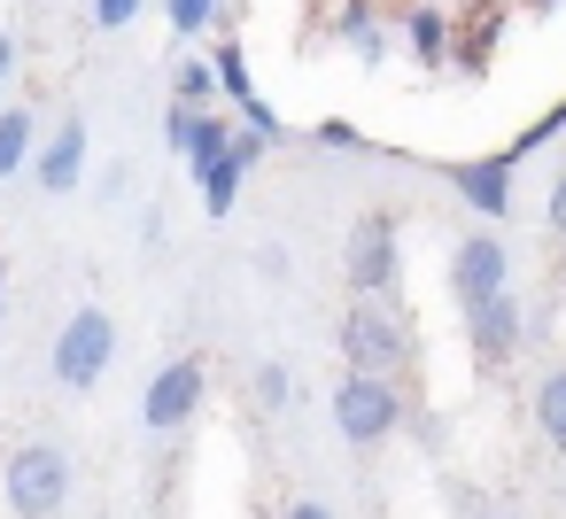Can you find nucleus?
Masks as SVG:
<instances>
[{"label": "nucleus", "mask_w": 566, "mask_h": 519, "mask_svg": "<svg viewBox=\"0 0 566 519\" xmlns=\"http://www.w3.org/2000/svg\"><path fill=\"white\" fill-rule=\"evenodd\" d=\"M334 341H342V372H365V380H403L419 357V333L396 303H349Z\"/></svg>", "instance_id": "nucleus-1"}, {"label": "nucleus", "mask_w": 566, "mask_h": 519, "mask_svg": "<svg viewBox=\"0 0 566 519\" xmlns=\"http://www.w3.org/2000/svg\"><path fill=\"white\" fill-rule=\"evenodd\" d=\"M0 488H9V511L17 519H55L71 504V449L63 442H17L9 465H0Z\"/></svg>", "instance_id": "nucleus-2"}, {"label": "nucleus", "mask_w": 566, "mask_h": 519, "mask_svg": "<svg viewBox=\"0 0 566 519\" xmlns=\"http://www.w3.org/2000/svg\"><path fill=\"white\" fill-rule=\"evenodd\" d=\"M342 279H349V303H396V279H403V248H396V210H365L342 241Z\"/></svg>", "instance_id": "nucleus-3"}, {"label": "nucleus", "mask_w": 566, "mask_h": 519, "mask_svg": "<svg viewBox=\"0 0 566 519\" xmlns=\"http://www.w3.org/2000/svg\"><path fill=\"white\" fill-rule=\"evenodd\" d=\"M109 364H117V318H109L102 303L71 310V318L55 326V380H63L71 395H86Z\"/></svg>", "instance_id": "nucleus-4"}, {"label": "nucleus", "mask_w": 566, "mask_h": 519, "mask_svg": "<svg viewBox=\"0 0 566 519\" xmlns=\"http://www.w3.org/2000/svg\"><path fill=\"white\" fill-rule=\"evenodd\" d=\"M403 426V388L396 380H365V372H342L334 380V434L349 449H373Z\"/></svg>", "instance_id": "nucleus-5"}, {"label": "nucleus", "mask_w": 566, "mask_h": 519, "mask_svg": "<svg viewBox=\"0 0 566 519\" xmlns=\"http://www.w3.org/2000/svg\"><path fill=\"white\" fill-rule=\"evenodd\" d=\"M450 295H458V310H465V318H473L481 303L512 295V248H504V233H496V225H481V233H465V241L450 248Z\"/></svg>", "instance_id": "nucleus-6"}, {"label": "nucleus", "mask_w": 566, "mask_h": 519, "mask_svg": "<svg viewBox=\"0 0 566 519\" xmlns=\"http://www.w3.org/2000/svg\"><path fill=\"white\" fill-rule=\"evenodd\" d=\"M202 395H210V364H202V357H171V364L148 380V395H140V426H148V434H179V426L202 411Z\"/></svg>", "instance_id": "nucleus-7"}, {"label": "nucleus", "mask_w": 566, "mask_h": 519, "mask_svg": "<svg viewBox=\"0 0 566 519\" xmlns=\"http://www.w3.org/2000/svg\"><path fill=\"white\" fill-rule=\"evenodd\" d=\"M233 133H241V125H233L226 109H171V117H164V148H171V156L195 171V187H202V179L226 163Z\"/></svg>", "instance_id": "nucleus-8"}, {"label": "nucleus", "mask_w": 566, "mask_h": 519, "mask_svg": "<svg viewBox=\"0 0 566 519\" xmlns=\"http://www.w3.org/2000/svg\"><path fill=\"white\" fill-rule=\"evenodd\" d=\"M434 179H442L473 218H489V225L512 218V163H504V156H450V163H434Z\"/></svg>", "instance_id": "nucleus-9"}, {"label": "nucleus", "mask_w": 566, "mask_h": 519, "mask_svg": "<svg viewBox=\"0 0 566 519\" xmlns=\"http://www.w3.org/2000/svg\"><path fill=\"white\" fill-rule=\"evenodd\" d=\"M396 47L434 78L450 71V47H458V9H442V0H403L396 9Z\"/></svg>", "instance_id": "nucleus-10"}, {"label": "nucleus", "mask_w": 566, "mask_h": 519, "mask_svg": "<svg viewBox=\"0 0 566 519\" xmlns=\"http://www.w3.org/2000/svg\"><path fill=\"white\" fill-rule=\"evenodd\" d=\"M465 349H473V364H481V372L512 364V357L527 349V303H520V295H496V303H481V310L465 318Z\"/></svg>", "instance_id": "nucleus-11"}, {"label": "nucleus", "mask_w": 566, "mask_h": 519, "mask_svg": "<svg viewBox=\"0 0 566 519\" xmlns=\"http://www.w3.org/2000/svg\"><path fill=\"white\" fill-rule=\"evenodd\" d=\"M32 179H40L48 194H71V187L86 179V125H78V117H63V125H55V140H40Z\"/></svg>", "instance_id": "nucleus-12"}, {"label": "nucleus", "mask_w": 566, "mask_h": 519, "mask_svg": "<svg viewBox=\"0 0 566 519\" xmlns=\"http://www.w3.org/2000/svg\"><path fill=\"white\" fill-rule=\"evenodd\" d=\"M334 32H342V47H349L365 71H380L388 47H396V32H388V17L373 9V0H342V9H334Z\"/></svg>", "instance_id": "nucleus-13"}, {"label": "nucleus", "mask_w": 566, "mask_h": 519, "mask_svg": "<svg viewBox=\"0 0 566 519\" xmlns=\"http://www.w3.org/2000/svg\"><path fill=\"white\" fill-rule=\"evenodd\" d=\"M496 47H504V9H473V17H458L450 71H458V78H481V71L496 63Z\"/></svg>", "instance_id": "nucleus-14"}, {"label": "nucleus", "mask_w": 566, "mask_h": 519, "mask_svg": "<svg viewBox=\"0 0 566 519\" xmlns=\"http://www.w3.org/2000/svg\"><path fill=\"white\" fill-rule=\"evenodd\" d=\"M210 71H218V102H233V117H249L264 94H256V78H249V55H241V40H218L210 47Z\"/></svg>", "instance_id": "nucleus-15"}, {"label": "nucleus", "mask_w": 566, "mask_h": 519, "mask_svg": "<svg viewBox=\"0 0 566 519\" xmlns=\"http://www.w3.org/2000/svg\"><path fill=\"white\" fill-rule=\"evenodd\" d=\"M32 156H40V117L17 102V109H0V179H17V171H32Z\"/></svg>", "instance_id": "nucleus-16"}, {"label": "nucleus", "mask_w": 566, "mask_h": 519, "mask_svg": "<svg viewBox=\"0 0 566 519\" xmlns=\"http://www.w3.org/2000/svg\"><path fill=\"white\" fill-rule=\"evenodd\" d=\"M527 411H535V434H543L551 449H566V364H551V372L535 380Z\"/></svg>", "instance_id": "nucleus-17"}, {"label": "nucleus", "mask_w": 566, "mask_h": 519, "mask_svg": "<svg viewBox=\"0 0 566 519\" xmlns=\"http://www.w3.org/2000/svg\"><path fill=\"white\" fill-rule=\"evenodd\" d=\"M210 102H218V71H210V55H187L171 71V109H210Z\"/></svg>", "instance_id": "nucleus-18"}, {"label": "nucleus", "mask_w": 566, "mask_h": 519, "mask_svg": "<svg viewBox=\"0 0 566 519\" xmlns=\"http://www.w3.org/2000/svg\"><path fill=\"white\" fill-rule=\"evenodd\" d=\"M558 133H566V102H551V109H543V117H535V125H527V133H520V140H504V148H496V156H504V163H512V171H520V163H527V156H535V148H551V140H558Z\"/></svg>", "instance_id": "nucleus-19"}, {"label": "nucleus", "mask_w": 566, "mask_h": 519, "mask_svg": "<svg viewBox=\"0 0 566 519\" xmlns=\"http://www.w3.org/2000/svg\"><path fill=\"white\" fill-rule=\"evenodd\" d=\"M249 403H256V411H287V403H295V372H287L280 357H264L256 380H249Z\"/></svg>", "instance_id": "nucleus-20"}, {"label": "nucleus", "mask_w": 566, "mask_h": 519, "mask_svg": "<svg viewBox=\"0 0 566 519\" xmlns=\"http://www.w3.org/2000/svg\"><path fill=\"white\" fill-rule=\"evenodd\" d=\"M218 9H226V0H164L171 40H202V32H218Z\"/></svg>", "instance_id": "nucleus-21"}, {"label": "nucleus", "mask_w": 566, "mask_h": 519, "mask_svg": "<svg viewBox=\"0 0 566 519\" xmlns=\"http://www.w3.org/2000/svg\"><path fill=\"white\" fill-rule=\"evenodd\" d=\"M241 179H249V171H241V163L226 156V163H218V171L202 179V210H210V218H233V202H241Z\"/></svg>", "instance_id": "nucleus-22"}, {"label": "nucleus", "mask_w": 566, "mask_h": 519, "mask_svg": "<svg viewBox=\"0 0 566 519\" xmlns=\"http://www.w3.org/2000/svg\"><path fill=\"white\" fill-rule=\"evenodd\" d=\"M311 140H318V148H334V156H357V148H365V133H357L349 117H318V125H311Z\"/></svg>", "instance_id": "nucleus-23"}, {"label": "nucleus", "mask_w": 566, "mask_h": 519, "mask_svg": "<svg viewBox=\"0 0 566 519\" xmlns=\"http://www.w3.org/2000/svg\"><path fill=\"white\" fill-rule=\"evenodd\" d=\"M543 233L566 248V171H558V179H551V194H543Z\"/></svg>", "instance_id": "nucleus-24"}, {"label": "nucleus", "mask_w": 566, "mask_h": 519, "mask_svg": "<svg viewBox=\"0 0 566 519\" xmlns=\"http://www.w3.org/2000/svg\"><path fill=\"white\" fill-rule=\"evenodd\" d=\"M133 17H140V0H94V24L102 32H125Z\"/></svg>", "instance_id": "nucleus-25"}, {"label": "nucleus", "mask_w": 566, "mask_h": 519, "mask_svg": "<svg viewBox=\"0 0 566 519\" xmlns=\"http://www.w3.org/2000/svg\"><path fill=\"white\" fill-rule=\"evenodd\" d=\"M226 156H233L241 171H256V163L272 156V140H256V133H233V148H226Z\"/></svg>", "instance_id": "nucleus-26"}, {"label": "nucleus", "mask_w": 566, "mask_h": 519, "mask_svg": "<svg viewBox=\"0 0 566 519\" xmlns=\"http://www.w3.org/2000/svg\"><path fill=\"white\" fill-rule=\"evenodd\" d=\"M287 519H334V504H318V496H295V504H287Z\"/></svg>", "instance_id": "nucleus-27"}, {"label": "nucleus", "mask_w": 566, "mask_h": 519, "mask_svg": "<svg viewBox=\"0 0 566 519\" xmlns=\"http://www.w3.org/2000/svg\"><path fill=\"white\" fill-rule=\"evenodd\" d=\"M9 63H17V40H9V32H0V78H9Z\"/></svg>", "instance_id": "nucleus-28"}, {"label": "nucleus", "mask_w": 566, "mask_h": 519, "mask_svg": "<svg viewBox=\"0 0 566 519\" xmlns=\"http://www.w3.org/2000/svg\"><path fill=\"white\" fill-rule=\"evenodd\" d=\"M527 9H535V17H558V9H566V0H527Z\"/></svg>", "instance_id": "nucleus-29"}, {"label": "nucleus", "mask_w": 566, "mask_h": 519, "mask_svg": "<svg viewBox=\"0 0 566 519\" xmlns=\"http://www.w3.org/2000/svg\"><path fill=\"white\" fill-rule=\"evenodd\" d=\"M0 303H9V256H0Z\"/></svg>", "instance_id": "nucleus-30"}, {"label": "nucleus", "mask_w": 566, "mask_h": 519, "mask_svg": "<svg viewBox=\"0 0 566 519\" xmlns=\"http://www.w3.org/2000/svg\"><path fill=\"white\" fill-rule=\"evenodd\" d=\"M481 9H504V0H481Z\"/></svg>", "instance_id": "nucleus-31"}]
</instances>
